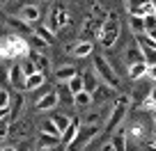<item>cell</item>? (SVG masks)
Instances as JSON below:
<instances>
[{"instance_id": "39", "label": "cell", "mask_w": 156, "mask_h": 151, "mask_svg": "<svg viewBox=\"0 0 156 151\" xmlns=\"http://www.w3.org/2000/svg\"><path fill=\"white\" fill-rule=\"evenodd\" d=\"M7 105H9V92L5 87H0V110H5Z\"/></svg>"}, {"instance_id": "17", "label": "cell", "mask_w": 156, "mask_h": 151, "mask_svg": "<svg viewBox=\"0 0 156 151\" xmlns=\"http://www.w3.org/2000/svg\"><path fill=\"white\" fill-rule=\"evenodd\" d=\"M34 146H37V149H51V151H55V149L60 146V137L48 135V133H39V137H37V142H34Z\"/></svg>"}, {"instance_id": "21", "label": "cell", "mask_w": 156, "mask_h": 151, "mask_svg": "<svg viewBox=\"0 0 156 151\" xmlns=\"http://www.w3.org/2000/svg\"><path fill=\"white\" fill-rule=\"evenodd\" d=\"M76 57H90L94 53V41H78L73 44V50H71Z\"/></svg>"}, {"instance_id": "9", "label": "cell", "mask_w": 156, "mask_h": 151, "mask_svg": "<svg viewBox=\"0 0 156 151\" xmlns=\"http://www.w3.org/2000/svg\"><path fill=\"white\" fill-rule=\"evenodd\" d=\"M7 83L12 85V89L14 92H25V76L23 71H21V64H12L9 71H7Z\"/></svg>"}, {"instance_id": "26", "label": "cell", "mask_w": 156, "mask_h": 151, "mask_svg": "<svg viewBox=\"0 0 156 151\" xmlns=\"http://www.w3.org/2000/svg\"><path fill=\"white\" fill-rule=\"evenodd\" d=\"M147 76V64L145 62H138V64H131L129 67V78L131 80H140Z\"/></svg>"}, {"instance_id": "24", "label": "cell", "mask_w": 156, "mask_h": 151, "mask_svg": "<svg viewBox=\"0 0 156 151\" xmlns=\"http://www.w3.org/2000/svg\"><path fill=\"white\" fill-rule=\"evenodd\" d=\"M55 94H58V103H62V105H73V94L69 92L67 85H58Z\"/></svg>"}, {"instance_id": "19", "label": "cell", "mask_w": 156, "mask_h": 151, "mask_svg": "<svg viewBox=\"0 0 156 151\" xmlns=\"http://www.w3.org/2000/svg\"><path fill=\"white\" fill-rule=\"evenodd\" d=\"M80 80H83V92H87V94H92L94 89L99 87V78H97V73L92 71V69H90V71H85L83 76H80Z\"/></svg>"}, {"instance_id": "15", "label": "cell", "mask_w": 156, "mask_h": 151, "mask_svg": "<svg viewBox=\"0 0 156 151\" xmlns=\"http://www.w3.org/2000/svg\"><path fill=\"white\" fill-rule=\"evenodd\" d=\"M55 105H58V94H55V89H53V92H46L44 96H39V98H37V103H34V108H37L39 112H44V110H53Z\"/></svg>"}, {"instance_id": "7", "label": "cell", "mask_w": 156, "mask_h": 151, "mask_svg": "<svg viewBox=\"0 0 156 151\" xmlns=\"http://www.w3.org/2000/svg\"><path fill=\"white\" fill-rule=\"evenodd\" d=\"M30 131H32V122H30L28 117H21V119H16V122L9 124V135L7 137L21 142V140H25V137H30Z\"/></svg>"}, {"instance_id": "16", "label": "cell", "mask_w": 156, "mask_h": 151, "mask_svg": "<svg viewBox=\"0 0 156 151\" xmlns=\"http://www.w3.org/2000/svg\"><path fill=\"white\" fill-rule=\"evenodd\" d=\"M106 101H112V87L99 85L92 92V105H101V103H106Z\"/></svg>"}, {"instance_id": "1", "label": "cell", "mask_w": 156, "mask_h": 151, "mask_svg": "<svg viewBox=\"0 0 156 151\" xmlns=\"http://www.w3.org/2000/svg\"><path fill=\"white\" fill-rule=\"evenodd\" d=\"M129 108H131V96H126V94H119V96L112 101V105H110L108 119H106V124H103V131H106V133L117 131V128L122 126V122L126 119Z\"/></svg>"}, {"instance_id": "40", "label": "cell", "mask_w": 156, "mask_h": 151, "mask_svg": "<svg viewBox=\"0 0 156 151\" xmlns=\"http://www.w3.org/2000/svg\"><path fill=\"white\" fill-rule=\"evenodd\" d=\"M34 149H37V146H34L32 142H25V140L16 144V151H34Z\"/></svg>"}, {"instance_id": "41", "label": "cell", "mask_w": 156, "mask_h": 151, "mask_svg": "<svg viewBox=\"0 0 156 151\" xmlns=\"http://www.w3.org/2000/svg\"><path fill=\"white\" fill-rule=\"evenodd\" d=\"M0 60H7V46H5V37L0 39Z\"/></svg>"}, {"instance_id": "35", "label": "cell", "mask_w": 156, "mask_h": 151, "mask_svg": "<svg viewBox=\"0 0 156 151\" xmlns=\"http://www.w3.org/2000/svg\"><path fill=\"white\" fill-rule=\"evenodd\" d=\"M39 133H48V135H55V137H60L58 128H55V124L51 122V119H46V122H44V126H41V131H39Z\"/></svg>"}, {"instance_id": "14", "label": "cell", "mask_w": 156, "mask_h": 151, "mask_svg": "<svg viewBox=\"0 0 156 151\" xmlns=\"http://www.w3.org/2000/svg\"><path fill=\"white\" fill-rule=\"evenodd\" d=\"M110 146L115 151H126L129 149V135H126V128H117L115 133H112V137H110Z\"/></svg>"}, {"instance_id": "23", "label": "cell", "mask_w": 156, "mask_h": 151, "mask_svg": "<svg viewBox=\"0 0 156 151\" xmlns=\"http://www.w3.org/2000/svg\"><path fill=\"white\" fill-rule=\"evenodd\" d=\"M126 64L131 67V64H138V62H142V53H140V48L136 46V41L133 44H129V48H126Z\"/></svg>"}, {"instance_id": "29", "label": "cell", "mask_w": 156, "mask_h": 151, "mask_svg": "<svg viewBox=\"0 0 156 151\" xmlns=\"http://www.w3.org/2000/svg\"><path fill=\"white\" fill-rule=\"evenodd\" d=\"M73 105H78V108H90V105H92V94H87V92L76 94V96H73Z\"/></svg>"}, {"instance_id": "33", "label": "cell", "mask_w": 156, "mask_h": 151, "mask_svg": "<svg viewBox=\"0 0 156 151\" xmlns=\"http://www.w3.org/2000/svg\"><path fill=\"white\" fill-rule=\"evenodd\" d=\"M67 87H69V92H71L73 96L83 92V80H80V73H78L76 78H71V80H69V83H67Z\"/></svg>"}, {"instance_id": "13", "label": "cell", "mask_w": 156, "mask_h": 151, "mask_svg": "<svg viewBox=\"0 0 156 151\" xmlns=\"http://www.w3.org/2000/svg\"><path fill=\"white\" fill-rule=\"evenodd\" d=\"M19 19L23 21V23L32 25V23H37V21L41 19V9H39L37 5H23L19 9Z\"/></svg>"}, {"instance_id": "6", "label": "cell", "mask_w": 156, "mask_h": 151, "mask_svg": "<svg viewBox=\"0 0 156 151\" xmlns=\"http://www.w3.org/2000/svg\"><path fill=\"white\" fill-rule=\"evenodd\" d=\"M126 5H129V14L131 16L145 19V16H149V14H156V2L154 0H126Z\"/></svg>"}, {"instance_id": "28", "label": "cell", "mask_w": 156, "mask_h": 151, "mask_svg": "<svg viewBox=\"0 0 156 151\" xmlns=\"http://www.w3.org/2000/svg\"><path fill=\"white\" fill-rule=\"evenodd\" d=\"M129 28H131L133 37H136V34H142V32H145V23H142L140 16H129Z\"/></svg>"}, {"instance_id": "45", "label": "cell", "mask_w": 156, "mask_h": 151, "mask_svg": "<svg viewBox=\"0 0 156 151\" xmlns=\"http://www.w3.org/2000/svg\"><path fill=\"white\" fill-rule=\"evenodd\" d=\"M145 34H149V39H151V41L156 44V30H154V32H145Z\"/></svg>"}, {"instance_id": "42", "label": "cell", "mask_w": 156, "mask_h": 151, "mask_svg": "<svg viewBox=\"0 0 156 151\" xmlns=\"http://www.w3.org/2000/svg\"><path fill=\"white\" fill-rule=\"evenodd\" d=\"M147 76L156 83V64H154V67H147Z\"/></svg>"}, {"instance_id": "11", "label": "cell", "mask_w": 156, "mask_h": 151, "mask_svg": "<svg viewBox=\"0 0 156 151\" xmlns=\"http://www.w3.org/2000/svg\"><path fill=\"white\" fill-rule=\"evenodd\" d=\"M80 126H83V122H80V117H71V122H69L67 131L60 135V146H69L73 142V137L78 135V131H80Z\"/></svg>"}, {"instance_id": "34", "label": "cell", "mask_w": 156, "mask_h": 151, "mask_svg": "<svg viewBox=\"0 0 156 151\" xmlns=\"http://www.w3.org/2000/svg\"><path fill=\"white\" fill-rule=\"evenodd\" d=\"M126 135H131V140H140V137L145 135V126H142V124H133L126 131Z\"/></svg>"}, {"instance_id": "38", "label": "cell", "mask_w": 156, "mask_h": 151, "mask_svg": "<svg viewBox=\"0 0 156 151\" xmlns=\"http://www.w3.org/2000/svg\"><path fill=\"white\" fill-rule=\"evenodd\" d=\"M21 71H23V76H25V78H28V76H32V73H37L30 60H23V62H21Z\"/></svg>"}, {"instance_id": "43", "label": "cell", "mask_w": 156, "mask_h": 151, "mask_svg": "<svg viewBox=\"0 0 156 151\" xmlns=\"http://www.w3.org/2000/svg\"><path fill=\"white\" fill-rule=\"evenodd\" d=\"M0 151H16V144H2Z\"/></svg>"}, {"instance_id": "31", "label": "cell", "mask_w": 156, "mask_h": 151, "mask_svg": "<svg viewBox=\"0 0 156 151\" xmlns=\"http://www.w3.org/2000/svg\"><path fill=\"white\" fill-rule=\"evenodd\" d=\"M142 108H145V110H151V112L156 110V85L149 89V94L145 96V103H142Z\"/></svg>"}, {"instance_id": "8", "label": "cell", "mask_w": 156, "mask_h": 151, "mask_svg": "<svg viewBox=\"0 0 156 151\" xmlns=\"http://www.w3.org/2000/svg\"><path fill=\"white\" fill-rule=\"evenodd\" d=\"M67 25H69V14H67V9H64L62 5L53 7V12H51V21H48V25H46V28L55 34V30L67 28Z\"/></svg>"}, {"instance_id": "25", "label": "cell", "mask_w": 156, "mask_h": 151, "mask_svg": "<svg viewBox=\"0 0 156 151\" xmlns=\"http://www.w3.org/2000/svg\"><path fill=\"white\" fill-rule=\"evenodd\" d=\"M51 122L55 124L58 133L62 135V133L67 131V126H69V122H71V117H69V115H64V112H58V115H53V117H51Z\"/></svg>"}, {"instance_id": "44", "label": "cell", "mask_w": 156, "mask_h": 151, "mask_svg": "<svg viewBox=\"0 0 156 151\" xmlns=\"http://www.w3.org/2000/svg\"><path fill=\"white\" fill-rule=\"evenodd\" d=\"M101 151H115V149H112L110 142H108V144H103V146H101Z\"/></svg>"}, {"instance_id": "20", "label": "cell", "mask_w": 156, "mask_h": 151, "mask_svg": "<svg viewBox=\"0 0 156 151\" xmlns=\"http://www.w3.org/2000/svg\"><path fill=\"white\" fill-rule=\"evenodd\" d=\"M44 85H46V76L44 73H32V76L25 78V92H34V89L44 87Z\"/></svg>"}, {"instance_id": "46", "label": "cell", "mask_w": 156, "mask_h": 151, "mask_svg": "<svg viewBox=\"0 0 156 151\" xmlns=\"http://www.w3.org/2000/svg\"><path fill=\"white\" fill-rule=\"evenodd\" d=\"M7 2H9V0H0V5H7Z\"/></svg>"}, {"instance_id": "22", "label": "cell", "mask_w": 156, "mask_h": 151, "mask_svg": "<svg viewBox=\"0 0 156 151\" xmlns=\"http://www.w3.org/2000/svg\"><path fill=\"white\" fill-rule=\"evenodd\" d=\"M32 34H34V37H39V39L44 41L46 46H51V44H53V41H55V34L51 32V30L46 28V25H37V28L32 30Z\"/></svg>"}, {"instance_id": "49", "label": "cell", "mask_w": 156, "mask_h": 151, "mask_svg": "<svg viewBox=\"0 0 156 151\" xmlns=\"http://www.w3.org/2000/svg\"><path fill=\"white\" fill-rule=\"evenodd\" d=\"M154 115H156V110H154Z\"/></svg>"}, {"instance_id": "2", "label": "cell", "mask_w": 156, "mask_h": 151, "mask_svg": "<svg viewBox=\"0 0 156 151\" xmlns=\"http://www.w3.org/2000/svg\"><path fill=\"white\" fill-rule=\"evenodd\" d=\"M119 32H122V23H119L117 12H108L106 19H103L101 30H99V41H101L106 48H110V46H115V41L119 39Z\"/></svg>"}, {"instance_id": "3", "label": "cell", "mask_w": 156, "mask_h": 151, "mask_svg": "<svg viewBox=\"0 0 156 151\" xmlns=\"http://www.w3.org/2000/svg\"><path fill=\"white\" fill-rule=\"evenodd\" d=\"M92 71L97 73V78H99L101 85H108V87H112V89H117L119 85H122L117 71L112 69V64L108 62L103 55H94V69H92Z\"/></svg>"}, {"instance_id": "30", "label": "cell", "mask_w": 156, "mask_h": 151, "mask_svg": "<svg viewBox=\"0 0 156 151\" xmlns=\"http://www.w3.org/2000/svg\"><path fill=\"white\" fill-rule=\"evenodd\" d=\"M25 41H28L30 50H37V53H41V50H46V48H48V46H46L44 41L39 39V37H34V34H30V37H28V39H25Z\"/></svg>"}, {"instance_id": "32", "label": "cell", "mask_w": 156, "mask_h": 151, "mask_svg": "<svg viewBox=\"0 0 156 151\" xmlns=\"http://www.w3.org/2000/svg\"><path fill=\"white\" fill-rule=\"evenodd\" d=\"M7 23H9L12 28L16 30V32H25V34H30V25H28V23H23L19 16H16V19H7Z\"/></svg>"}, {"instance_id": "48", "label": "cell", "mask_w": 156, "mask_h": 151, "mask_svg": "<svg viewBox=\"0 0 156 151\" xmlns=\"http://www.w3.org/2000/svg\"><path fill=\"white\" fill-rule=\"evenodd\" d=\"M154 128H156V115H154Z\"/></svg>"}, {"instance_id": "12", "label": "cell", "mask_w": 156, "mask_h": 151, "mask_svg": "<svg viewBox=\"0 0 156 151\" xmlns=\"http://www.w3.org/2000/svg\"><path fill=\"white\" fill-rule=\"evenodd\" d=\"M28 60L32 62L34 71H37V73H44V76H46V71H48V67H51V60H48V55H44V53H37V50H30V53H28Z\"/></svg>"}, {"instance_id": "36", "label": "cell", "mask_w": 156, "mask_h": 151, "mask_svg": "<svg viewBox=\"0 0 156 151\" xmlns=\"http://www.w3.org/2000/svg\"><path fill=\"white\" fill-rule=\"evenodd\" d=\"M142 23H145V32H154L156 30V14H149L142 19Z\"/></svg>"}, {"instance_id": "4", "label": "cell", "mask_w": 156, "mask_h": 151, "mask_svg": "<svg viewBox=\"0 0 156 151\" xmlns=\"http://www.w3.org/2000/svg\"><path fill=\"white\" fill-rule=\"evenodd\" d=\"M101 131H103V124H97V126H80L78 135L73 137V142L69 146H64V151H83Z\"/></svg>"}, {"instance_id": "5", "label": "cell", "mask_w": 156, "mask_h": 151, "mask_svg": "<svg viewBox=\"0 0 156 151\" xmlns=\"http://www.w3.org/2000/svg\"><path fill=\"white\" fill-rule=\"evenodd\" d=\"M5 46H7V60H19V57H25L30 53V46L25 41V37L21 34H9L5 37Z\"/></svg>"}, {"instance_id": "47", "label": "cell", "mask_w": 156, "mask_h": 151, "mask_svg": "<svg viewBox=\"0 0 156 151\" xmlns=\"http://www.w3.org/2000/svg\"><path fill=\"white\" fill-rule=\"evenodd\" d=\"M151 146H154V149H156V137H154V142H151Z\"/></svg>"}, {"instance_id": "18", "label": "cell", "mask_w": 156, "mask_h": 151, "mask_svg": "<svg viewBox=\"0 0 156 151\" xmlns=\"http://www.w3.org/2000/svg\"><path fill=\"white\" fill-rule=\"evenodd\" d=\"M78 76V71H76V67H71V64H64V67H60L58 71H55V80H58L60 85H67L71 78H76Z\"/></svg>"}, {"instance_id": "10", "label": "cell", "mask_w": 156, "mask_h": 151, "mask_svg": "<svg viewBox=\"0 0 156 151\" xmlns=\"http://www.w3.org/2000/svg\"><path fill=\"white\" fill-rule=\"evenodd\" d=\"M25 108V98L21 92H14L9 94V105H7V110H9V124L16 122V119H21V112H23Z\"/></svg>"}, {"instance_id": "27", "label": "cell", "mask_w": 156, "mask_h": 151, "mask_svg": "<svg viewBox=\"0 0 156 151\" xmlns=\"http://www.w3.org/2000/svg\"><path fill=\"white\" fill-rule=\"evenodd\" d=\"M97 124H103V112H99V110L87 112L83 119V126H97Z\"/></svg>"}, {"instance_id": "37", "label": "cell", "mask_w": 156, "mask_h": 151, "mask_svg": "<svg viewBox=\"0 0 156 151\" xmlns=\"http://www.w3.org/2000/svg\"><path fill=\"white\" fill-rule=\"evenodd\" d=\"M7 135H9V117H5V119H0V142L5 140Z\"/></svg>"}]
</instances>
